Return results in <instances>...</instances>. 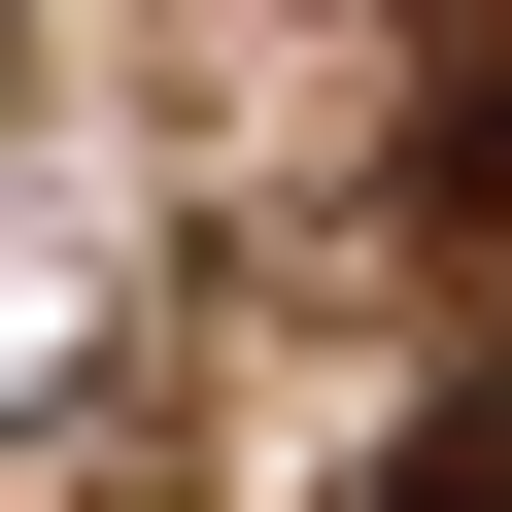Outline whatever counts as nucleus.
I'll return each mask as SVG.
<instances>
[{
  "label": "nucleus",
  "instance_id": "obj_1",
  "mask_svg": "<svg viewBox=\"0 0 512 512\" xmlns=\"http://www.w3.org/2000/svg\"><path fill=\"white\" fill-rule=\"evenodd\" d=\"M410 239H444V274H478V342H512V35L410 103Z\"/></svg>",
  "mask_w": 512,
  "mask_h": 512
},
{
  "label": "nucleus",
  "instance_id": "obj_2",
  "mask_svg": "<svg viewBox=\"0 0 512 512\" xmlns=\"http://www.w3.org/2000/svg\"><path fill=\"white\" fill-rule=\"evenodd\" d=\"M376 512H512V376H478V410H410V478H376Z\"/></svg>",
  "mask_w": 512,
  "mask_h": 512
}]
</instances>
